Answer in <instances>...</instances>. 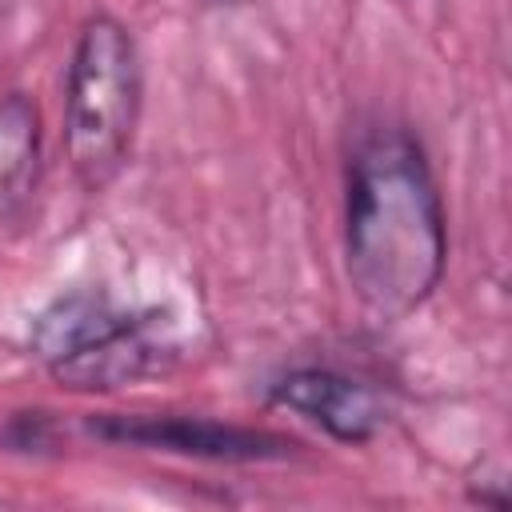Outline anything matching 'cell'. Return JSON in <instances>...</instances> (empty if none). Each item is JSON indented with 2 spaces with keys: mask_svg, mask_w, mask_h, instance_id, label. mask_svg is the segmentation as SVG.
Returning a JSON list of instances; mask_svg holds the SVG:
<instances>
[{
  "mask_svg": "<svg viewBox=\"0 0 512 512\" xmlns=\"http://www.w3.org/2000/svg\"><path fill=\"white\" fill-rule=\"evenodd\" d=\"M448 264V224L424 148L404 128L356 140L344 180V272L360 308L380 320L412 316Z\"/></svg>",
  "mask_w": 512,
  "mask_h": 512,
  "instance_id": "obj_1",
  "label": "cell"
},
{
  "mask_svg": "<svg viewBox=\"0 0 512 512\" xmlns=\"http://www.w3.org/2000/svg\"><path fill=\"white\" fill-rule=\"evenodd\" d=\"M144 104L140 48L124 20H84L64 80V156L84 192H104L128 164Z\"/></svg>",
  "mask_w": 512,
  "mask_h": 512,
  "instance_id": "obj_2",
  "label": "cell"
},
{
  "mask_svg": "<svg viewBox=\"0 0 512 512\" xmlns=\"http://www.w3.org/2000/svg\"><path fill=\"white\" fill-rule=\"evenodd\" d=\"M88 432L108 444L176 452V456L220 460V464H260V460H284L292 452V440H284L276 432L224 424V420H208V416H176V412L92 416Z\"/></svg>",
  "mask_w": 512,
  "mask_h": 512,
  "instance_id": "obj_3",
  "label": "cell"
},
{
  "mask_svg": "<svg viewBox=\"0 0 512 512\" xmlns=\"http://www.w3.org/2000/svg\"><path fill=\"white\" fill-rule=\"evenodd\" d=\"M268 400L312 420L340 444H368L388 424L384 396L336 368H292L268 388Z\"/></svg>",
  "mask_w": 512,
  "mask_h": 512,
  "instance_id": "obj_4",
  "label": "cell"
},
{
  "mask_svg": "<svg viewBox=\"0 0 512 512\" xmlns=\"http://www.w3.org/2000/svg\"><path fill=\"white\" fill-rule=\"evenodd\" d=\"M172 356H176V348L168 340V324L156 320V312H140L116 336L52 364L48 376L72 392H112V388L136 384L144 376H156L160 368H168Z\"/></svg>",
  "mask_w": 512,
  "mask_h": 512,
  "instance_id": "obj_5",
  "label": "cell"
},
{
  "mask_svg": "<svg viewBox=\"0 0 512 512\" xmlns=\"http://www.w3.org/2000/svg\"><path fill=\"white\" fill-rule=\"evenodd\" d=\"M140 312L136 308H124L116 304L104 288H76V292H64L56 296L36 320H32V332H28V344H32V356L52 368L108 336H116L120 328H128Z\"/></svg>",
  "mask_w": 512,
  "mask_h": 512,
  "instance_id": "obj_6",
  "label": "cell"
},
{
  "mask_svg": "<svg viewBox=\"0 0 512 512\" xmlns=\"http://www.w3.org/2000/svg\"><path fill=\"white\" fill-rule=\"evenodd\" d=\"M40 180V108L28 92L0 96V224L16 220Z\"/></svg>",
  "mask_w": 512,
  "mask_h": 512,
  "instance_id": "obj_7",
  "label": "cell"
},
{
  "mask_svg": "<svg viewBox=\"0 0 512 512\" xmlns=\"http://www.w3.org/2000/svg\"><path fill=\"white\" fill-rule=\"evenodd\" d=\"M392 4H408V0H392Z\"/></svg>",
  "mask_w": 512,
  "mask_h": 512,
  "instance_id": "obj_8",
  "label": "cell"
}]
</instances>
